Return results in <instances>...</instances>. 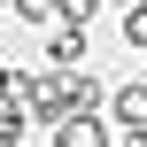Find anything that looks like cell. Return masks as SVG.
Here are the masks:
<instances>
[{"label": "cell", "mask_w": 147, "mask_h": 147, "mask_svg": "<svg viewBox=\"0 0 147 147\" xmlns=\"http://www.w3.org/2000/svg\"><path fill=\"white\" fill-rule=\"evenodd\" d=\"M54 147H116V140H109V124H101L93 109H78V116L54 124Z\"/></svg>", "instance_id": "cell-1"}, {"label": "cell", "mask_w": 147, "mask_h": 147, "mask_svg": "<svg viewBox=\"0 0 147 147\" xmlns=\"http://www.w3.org/2000/svg\"><path fill=\"white\" fill-rule=\"evenodd\" d=\"M109 116H116L124 132H147V85H116V101H109Z\"/></svg>", "instance_id": "cell-2"}, {"label": "cell", "mask_w": 147, "mask_h": 147, "mask_svg": "<svg viewBox=\"0 0 147 147\" xmlns=\"http://www.w3.org/2000/svg\"><path fill=\"white\" fill-rule=\"evenodd\" d=\"M78 47H85V23H54V39H47V62H78Z\"/></svg>", "instance_id": "cell-3"}, {"label": "cell", "mask_w": 147, "mask_h": 147, "mask_svg": "<svg viewBox=\"0 0 147 147\" xmlns=\"http://www.w3.org/2000/svg\"><path fill=\"white\" fill-rule=\"evenodd\" d=\"M23 132H31V109L23 101H0V147H23Z\"/></svg>", "instance_id": "cell-4"}, {"label": "cell", "mask_w": 147, "mask_h": 147, "mask_svg": "<svg viewBox=\"0 0 147 147\" xmlns=\"http://www.w3.org/2000/svg\"><path fill=\"white\" fill-rule=\"evenodd\" d=\"M16 23H54V0H8Z\"/></svg>", "instance_id": "cell-5"}, {"label": "cell", "mask_w": 147, "mask_h": 147, "mask_svg": "<svg viewBox=\"0 0 147 147\" xmlns=\"http://www.w3.org/2000/svg\"><path fill=\"white\" fill-rule=\"evenodd\" d=\"M54 16H62V23H93V16H101V0H54Z\"/></svg>", "instance_id": "cell-6"}, {"label": "cell", "mask_w": 147, "mask_h": 147, "mask_svg": "<svg viewBox=\"0 0 147 147\" xmlns=\"http://www.w3.org/2000/svg\"><path fill=\"white\" fill-rule=\"evenodd\" d=\"M124 39H132V47H147V8H124Z\"/></svg>", "instance_id": "cell-7"}, {"label": "cell", "mask_w": 147, "mask_h": 147, "mask_svg": "<svg viewBox=\"0 0 147 147\" xmlns=\"http://www.w3.org/2000/svg\"><path fill=\"white\" fill-rule=\"evenodd\" d=\"M8 85H16V78H8V70H0V101H8Z\"/></svg>", "instance_id": "cell-8"}, {"label": "cell", "mask_w": 147, "mask_h": 147, "mask_svg": "<svg viewBox=\"0 0 147 147\" xmlns=\"http://www.w3.org/2000/svg\"><path fill=\"white\" fill-rule=\"evenodd\" d=\"M0 23H8V0H0Z\"/></svg>", "instance_id": "cell-9"}]
</instances>
